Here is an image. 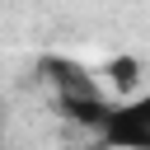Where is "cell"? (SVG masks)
Wrapping results in <instances>:
<instances>
[{"label": "cell", "instance_id": "2", "mask_svg": "<svg viewBox=\"0 0 150 150\" xmlns=\"http://www.w3.org/2000/svg\"><path fill=\"white\" fill-rule=\"evenodd\" d=\"M42 70L47 80L56 84V103H89V98H108L98 89V80H89V70L80 61H66V56H42Z\"/></svg>", "mask_w": 150, "mask_h": 150}, {"label": "cell", "instance_id": "1", "mask_svg": "<svg viewBox=\"0 0 150 150\" xmlns=\"http://www.w3.org/2000/svg\"><path fill=\"white\" fill-rule=\"evenodd\" d=\"M98 150H150V89H136L131 98H108L98 127Z\"/></svg>", "mask_w": 150, "mask_h": 150}, {"label": "cell", "instance_id": "3", "mask_svg": "<svg viewBox=\"0 0 150 150\" xmlns=\"http://www.w3.org/2000/svg\"><path fill=\"white\" fill-rule=\"evenodd\" d=\"M103 70H108V80H112V89H117L122 98H131V94L141 89V61H136L131 52H122V56H112V61H108Z\"/></svg>", "mask_w": 150, "mask_h": 150}]
</instances>
